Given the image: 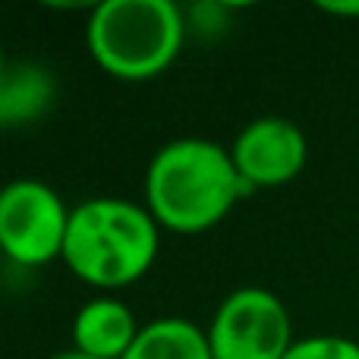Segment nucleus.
<instances>
[{
	"label": "nucleus",
	"instance_id": "obj_9",
	"mask_svg": "<svg viewBox=\"0 0 359 359\" xmlns=\"http://www.w3.org/2000/svg\"><path fill=\"white\" fill-rule=\"evenodd\" d=\"M123 359H211L208 337L189 318H155Z\"/></svg>",
	"mask_w": 359,
	"mask_h": 359
},
{
	"label": "nucleus",
	"instance_id": "obj_8",
	"mask_svg": "<svg viewBox=\"0 0 359 359\" xmlns=\"http://www.w3.org/2000/svg\"><path fill=\"white\" fill-rule=\"evenodd\" d=\"M54 101V79L48 69L22 63L10 67L0 79V126L38 120Z\"/></svg>",
	"mask_w": 359,
	"mask_h": 359
},
{
	"label": "nucleus",
	"instance_id": "obj_4",
	"mask_svg": "<svg viewBox=\"0 0 359 359\" xmlns=\"http://www.w3.org/2000/svg\"><path fill=\"white\" fill-rule=\"evenodd\" d=\"M205 337L211 359H284L293 347V322L278 293L240 287L221 299Z\"/></svg>",
	"mask_w": 359,
	"mask_h": 359
},
{
	"label": "nucleus",
	"instance_id": "obj_6",
	"mask_svg": "<svg viewBox=\"0 0 359 359\" xmlns=\"http://www.w3.org/2000/svg\"><path fill=\"white\" fill-rule=\"evenodd\" d=\"M230 158L240 180L255 189H274L297 180L309 158L303 130L287 117H259L236 133Z\"/></svg>",
	"mask_w": 359,
	"mask_h": 359
},
{
	"label": "nucleus",
	"instance_id": "obj_3",
	"mask_svg": "<svg viewBox=\"0 0 359 359\" xmlns=\"http://www.w3.org/2000/svg\"><path fill=\"white\" fill-rule=\"evenodd\" d=\"M186 16L170 0H104L92 6L86 48L107 76L145 82L161 76L180 57Z\"/></svg>",
	"mask_w": 359,
	"mask_h": 359
},
{
	"label": "nucleus",
	"instance_id": "obj_11",
	"mask_svg": "<svg viewBox=\"0 0 359 359\" xmlns=\"http://www.w3.org/2000/svg\"><path fill=\"white\" fill-rule=\"evenodd\" d=\"M322 13H331V16H350L359 19V0H337V4H318Z\"/></svg>",
	"mask_w": 359,
	"mask_h": 359
},
{
	"label": "nucleus",
	"instance_id": "obj_5",
	"mask_svg": "<svg viewBox=\"0 0 359 359\" xmlns=\"http://www.w3.org/2000/svg\"><path fill=\"white\" fill-rule=\"evenodd\" d=\"M67 202L48 183L19 177L0 189V252L22 268L60 259L69 227Z\"/></svg>",
	"mask_w": 359,
	"mask_h": 359
},
{
	"label": "nucleus",
	"instance_id": "obj_7",
	"mask_svg": "<svg viewBox=\"0 0 359 359\" xmlns=\"http://www.w3.org/2000/svg\"><path fill=\"white\" fill-rule=\"evenodd\" d=\"M136 316L114 297H95L73 318V350L95 359H123L139 337Z\"/></svg>",
	"mask_w": 359,
	"mask_h": 359
},
{
	"label": "nucleus",
	"instance_id": "obj_10",
	"mask_svg": "<svg viewBox=\"0 0 359 359\" xmlns=\"http://www.w3.org/2000/svg\"><path fill=\"white\" fill-rule=\"evenodd\" d=\"M284 359H359V344L337 334L299 337V341H293Z\"/></svg>",
	"mask_w": 359,
	"mask_h": 359
},
{
	"label": "nucleus",
	"instance_id": "obj_2",
	"mask_svg": "<svg viewBox=\"0 0 359 359\" xmlns=\"http://www.w3.org/2000/svg\"><path fill=\"white\" fill-rule=\"evenodd\" d=\"M161 227L149 208L130 198H86L69 211L63 265L95 290H120L151 271Z\"/></svg>",
	"mask_w": 359,
	"mask_h": 359
},
{
	"label": "nucleus",
	"instance_id": "obj_12",
	"mask_svg": "<svg viewBox=\"0 0 359 359\" xmlns=\"http://www.w3.org/2000/svg\"><path fill=\"white\" fill-rule=\"evenodd\" d=\"M50 359H95V356H88V353H79V350H60V353H54Z\"/></svg>",
	"mask_w": 359,
	"mask_h": 359
},
{
	"label": "nucleus",
	"instance_id": "obj_13",
	"mask_svg": "<svg viewBox=\"0 0 359 359\" xmlns=\"http://www.w3.org/2000/svg\"><path fill=\"white\" fill-rule=\"evenodd\" d=\"M6 69H10V67H6V57H4V48H0V79H4V76H6Z\"/></svg>",
	"mask_w": 359,
	"mask_h": 359
},
{
	"label": "nucleus",
	"instance_id": "obj_1",
	"mask_svg": "<svg viewBox=\"0 0 359 359\" xmlns=\"http://www.w3.org/2000/svg\"><path fill=\"white\" fill-rule=\"evenodd\" d=\"M249 192L230 149L211 139H174L145 168V208L158 227L180 236L217 227Z\"/></svg>",
	"mask_w": 359,
	"mask_h": 359
}]
</instances>
